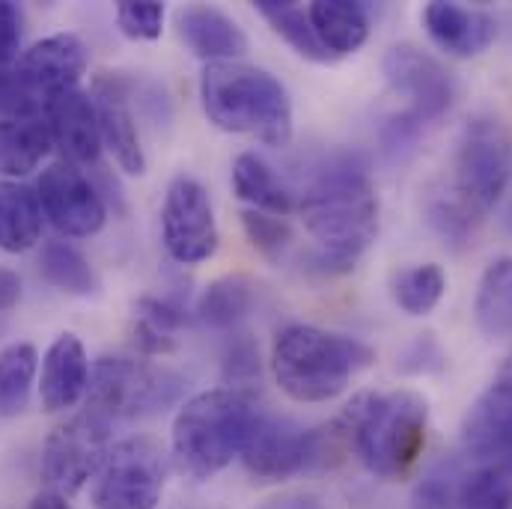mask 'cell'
I'll use <instances>...</instances> for the list:
<instances>
[{"instance_id":"obj_1","label":"cell","mask_w":512,"mask_h":509,"mask_svg":"<svg viewBox=\"0 0 512 509\" xmlns=\"http://www.w3.org/2000/svg\"><path fill=\"white\" fill-rule=\"evenodd\" d=\"M298 212L316 242L310 256L322 274H346L376 242L379 197L364 170L337 164L325 170L301 197Z\"/></svg>"},{"instance_id":"obj_2","label":"cell","mask_w":512,"mask_h":509,"mask_svg":"<svg viewBox=\"0 0 512 509\" xmlns=\"http://www.w3.org/2000/svg\"><path fill=\"white\" fill-rule=\"evenodd\" d=\"M426 420L429 405L414 390L358 393L340 411L352 453L382 480H405L411 474L426 447Z\"/></svg>"},{"instance_id":"obj_3","label":"cell","mask_w":512,"mask_h":509,"mask_svg":"<svg viewBox=\"0 0 512 509\" xmlns=\"http://www.w3.org/2000/svg\"><path fill=\"white\" fill-rule=\"evenodd\" d=\"M256 420L259 408L245 390H203L191 396L173 417V456L191 477L212 480L245 453Z\"/></svg>"},{"instance_id":"obj_4","label":"cell","mask_w":512,"mask_h":509,"mask_svg":"<svg viewBox=\"0 0 512 509\" xmlns=\"http://www.w3.org/2000/svg\"><path fill=\"white\" fill-rule=\"evenodd\" d=\"M376 361V352L346 334L316 325H289L271 349V370L280 390L295 402H331Z\"/></svg>"},{"instance_id":"obj_5","label":"cell","mask_w":512,"mask_h":509,"mask_svg":"<svg viewBox=\"0 0 512 509\" xmlns=\"http://www.w3.org/2000/svg\"><path fill=\"white\" fill-rule=\"evenodd\" d=\"M200 102L212 126L251 134L268 146L292 137V102L286 87L265 69L248 63H209L200 75Z\"/></svg>"},{"instance_id":"obj_6","label":"cell","mask_w":512,"mask_h":509,"mask_svg":"<svg viewBox=\"0 0 512 509\" xmlns=\"http://www.w3.org/2000/svg\"><path fill=\"white\" fill-rule=\"evenodd\" d=\"M512 185V128L489 114L468 120L453 161V194L474 212H489Z\"/></svg>"},{"instance_id":"obj_7","label":"cell","mask_w":512,"mask_h":509,"mask_svg":"<svg viewBox=\"0 0 512 509\" xmlns=\"http://www.w3.org/2000/svg\"><path fill=\"white\" fill-rule=\"evenodd\" d=\"M185 382L164 370L131 358H99L90 370V402L105 420H137L170 408Z\"/></svg>"},{"instance_id":"obj_8","label":"cell","mask_w":512,"mask_h":509,"mask_svg":"<svg viewBox=\"0 0 512 509\" xmlns=\"http://www.w3.org/2000/svg\"><path fill=\"white\" fill-rule=\"evenodd\" d=\"M167 483V459L158 441L131 435L117 441L93 483L96 509H155Z\"/></svg>"},{"instance_id":"obj_9","label":"cell","mask_w":512,"mask_h":509,"mask_svg":"<svg viewBox=\"0 0 512 509\" xmlns=\"http://www.w3.org/2000/svg\"><path fill=\"white\" fill-rule=\"evenodd\" d=\"M111 447V420L93 408L60 423L42 447V480L48 486L45 492L69 501L90 480H96Z\"/></svg>"},{"instance_id":"obj_10","label":"cell","mask_w":512,"mask_h":509,"mask_svg":"<svg viewBox=\"0 0 512 509\" xmlns=\"http://www.w3.org/2000/svg\"><path fill=\"white\" fill-rule=\"evenodd\" d=\"M161 239L167 254L182 265L206 262L218 251V224L209 191L194 179L179 173L164 194L161 206Z\"/></svg>"},{"instance_id":"obj_11","label":"cell","mask_w":512,"mask_h":509,"mask_svg":"<svg viewBox=\"0 0 512 509\" xmlns=\"http://www.w3.org/2000/svg\"><path fill=\"white\" fill-rule=\"evenodd\" d=\"M36 197H39L42 215L51 221V227L69 239L96 236L108 221L105 200L96 191V185L90 182V176L63 158L42 170Z\"/></svg>"},{"instance_id":"obj_12","label":"cell","mask_w":512,"mask_h":509,"mask_svg":"<svg viewBox=\"0 0 512 509\" xmlns=\"http://www.w3.org/2000/svg\"><path fill=\"white\" fill-rule=\"evenodd\" d=\"M242 462L259 480H289L301 471L322 468L319 435L316 429L295 426L289 417L259 411Z\"/></svg>"},{"instance_id":"obj_13","label":"cell","mask_w":512,"mask_h":509,"mask_svg":"<svg viewBox=\"0 0 512 509\" xmlns=\"http://www.w3.org/2000/svg\"><path fill=\"white\" fill-rule=\"evenodd\" d=\"M87 45L75 33H54L33 42L15 63V81L45 111L57 96L78 90L87 72Z\"/></svg>"},{"instance_id":"obj_14","label":"cell","mask_w":512,"mask_h":509,"mask_svg":"<svg viewBox=\"0 0 512 509\" xmlns=\"http://www.w3.org/2000/svg\"><path fill=\"white\" fill-rule=\"evenodd\" d=\"M384 81L393 93L408 99V114L420 123L444 117L453 105L456 87L450 72L417 45H393L384 54Z\"/></svg>"},{"instance_id":"obj_15","label":"cell","mask_w":512,"mask_h":509,"mask_svg":"<svg viewBox=\"0 0 512 509\" xmlns=\"http://www.w3.org/2000/svg\"><path fill=\"white\" fill-rule=\"evenodd\" d=\"M462 450L477 465L512 471V382L486 387L462 420Z\"/></svg>"},{"instance_id":"obj_16","label":"cell","mask_w":512,"mask_h":509,"mask_svg":"<svg viewBox=\"0 0 512 509\" xmlns=\"http://www.w3.org/2000/svg\"><path fill=\"white\" fill-rule=\"evenodd\" d=\"M128 99H131V81L126 75L102 72L93 81V105L99 117L102 146L111 149L120 170H126L128 176H140L146 173V155L140 146V134H137L134 114L128 108Z\"/></svg>"},{"instance_id":"obj_17","label":"cell","mask_w":512,"mask_h":509,"mask_svg":"<svg viewBox=\"0 0 512 509\" xmlns=\"http://www.w3.org/2000/svg\"><path fill=\"white\" fill-rule=\"evenodd\" d=\"M423 27L429 39L450 57L471 60L480 57L498 36V21L486 9L459 3H429L423 9Z\"/></svg>"},{"instance_id":"obj_18","label":"cell","mask_w":512,"mask_h":509,"mask_svg":"<svg viewBox=\"0 0 512 509\" xmlns=\"http://www.w3.org/2000/svg\"><path fill=\"white\" fill-rule=\"evenodd\" d=\"M45 120L51 128L54 146H60L63 161L69 164H96L102 152V131L93 96L72 90L45 105Z\"/></svg>"},{"instance_id":"obj_19","label":"cell","mask_w":512,"mask_h":509,"mask_svg":"<svg viewBox=\"0 0 512 509\" xmlns=\"http://www.w3.org/2000/svg\"><path fill=\"white\" fill-rule=\"evenodd\" d=\"M176 27L182 42L194 51V57L209 63H236L248 51L245 30L215 6H185L176 15Z\"/></svg>"},{"instance_id":"obj_20","label":"cell","mask_w":512,"mask_h":509,"mask_svg":"<svg viewBox=\"0 0 512 509\" xmlns=\"http://www.w3.org/2000/svg\"><path fill=\"white\" fill-rule=\"evenodd\" d=\"M87 390H90L87 349L75 334H60L42 358V379H39L42 405L45 411H66L78 405Z\"/></svg>"},{"instance_id":"obj_21","label":"cell","mask_w":512,"mask_h":509,"mask_svg":"<svg viewBox=\"0 0 512 509\" xmlns=\"http://www.w3.org/2000/svg\"><path fill=\"white\" fill-rule=\"evenodd\" d=\"M54 137L48 120L39 114L0 117V173L12 179L30 176L51 152Z\"/></svg>"},{"instance_id":"obj_22","label":"cell","mask_w":512,"mask_h":509,"mask_svg":"<svg viewBox=\"0 0 512 509\" xmlns=\"http://www.w3.org/2000/svg\"><path fill=\"white\" fill-rule=\"evenodd\" d=\"M310 24L331 57L355 54L370 36V15L352 0H316L307 6Z\"/></svg>"},{"instance_id":"obj_23","label":"cell","mask_w":512,"mask_h":509,"mask_svg":"<svg viewBox=\"0 0 512 509\" xmlns=\"http://www.w3.org/2000/svg\"><path fill=\"white\" fill-rule=\"evenodd\" d=\"M42 236V206L30 185L0 182V251L24 254Z\"/></svg>"},{"instance_id":"obj_24","label":"cell","mask_w":512,"mask_h":509,"mask_svg":"<svg viewBox=\"0 0 512 509\" xmlns=\"http://www.w3.org/2000/svg\"><path fill=\"white\" fill-rule=\"evenodd\" d=\"M474 319L477 328L492 340L512 334V256H501L486 265L474 298Z\"/></svg>"},{"instance_id":"obj_25","label":"cell","mask_w":512,"mask_h":509,"mask_svg":"<svg viewBox=\"0 0 512 509\" xmlns=\"http://www.w3.org/2000/svg\"><path fill=\"white\" fill-rule=\"evenodd\" d=\"M233 191L239 200L251 203V209L286 218L295 209L292 194L286 185L277 179V173L256 155V152H242L233 164Z\"/></svg>"},{"instance_id":"obj_26","label":"cell","mask_w":512,"mask_h":509,"mask_svg":"<svg viewBox=\"0 0 512 509\" xmlns=\"http://www.w3.org/2000/svg\"><path fill=\"white\" fill-rule=\"evenodd\" d=\"M254 301V280L245 274H227L206 286V292L197 301V316L209 328L227 331V328H236L254 310Z\"/></svg>"},{"instance_id":"obj_27","label":"cell","mask_w":512,"mask_h":509,"mask_svg":"<svg viewBox=\"0 0 512 509\" xmlns=\"http://www.w3.org/2000/svg\"><path fill=\"white\" fill-rule=\"evenodd\" d=\"M39 274L66 295H96L99 277L90 265V259L69 242H45L39 254Z\"/></svg>"},{"instance_id":"obj_28","label":"cell","mask_w":512,"mask_h":509,"mask_svg":"<svg viewBox=\"0 0 512 509\" xmlns=\"http://www.w3.org/2000/svg\"><path fill=\"white\" fill-rule=\"evenodd\" d=\"M256 9H259V15L271 24V30H274L277 36H283L286 45H289L295 54H301L304 60H313V63H328V60H334V57L322 48V42H319V36H316V30H313V24H310L307 9H301V6H295V3H286V0H256Z\"/></svg>"},{"instance_id":"obj_29","label":"cell","mask_w":512,"mask_h":509,"mask_svg":"<svg viewBox=\"0 0 512 509\" xmlns=\"http://www.w3.org/2000/svg\"><path fill=\"white\" fill-rule=\"evenodd\" d=\"M134 340L146 355H167L176 349L173 331L188 325V313L164 298H140L134 307Z\"/></svg>"},{"instance_id":"obj_30","label":"cell","mask_w":512,"mask_h":509,"mask_svg":"<svg viewBox=\"0 0 512 509\" xmlns=\"http://www.w3.org/2000/svg\"><path fill=\"white\" fill-rule=\"evenodd\" d=\"M39 355L33 343H9L0 352V417H15L27 408Z\"/></svg>"},{"instance_id":"obj_31","label":"cell","mask_w":512,"mask_h":509,"mask_svg":"<svg viewBox=\"0 0 512 509\" xmlns=\"http://www.w3.org/2000/svg\"><path fill=\"white\" fill-rule=\"evenodd\" d=\"M447 292V274L435 262L411 265L402 268L393 277V301L408 313V316H426L432 313Z\"/></svg>"},{"instance_id":"obj_32","label":"cell","mask_w":512,"mask_h":509,"mask_svg":"<svg viewBox=\"0 0 512 509\" xmlns=\"http://www.w3.org/2000/svg\"><path fill=\"white\" fill-rule=\"evenodd\" d=\"M459 509H512V471L480 465L456 489Z\"/></svg>"},{"instance_id":"obj_33","label":"cell","mask_w":512,"mask_h":509,"mask_svg":"<svg viewBox=\"0 0 512 509\" xmlns=\"http://www.w3.org/2000/svg\"><path fill=\"white\" fill-rule=\"evenodd\" d=\"M426 215H429L432 230H435L444 242H450V245L468 242L471 233H474V224H477V218H480V215H474L456 194H444V197L429 200Z\"/></svg>"},{"instance_id":"obj_34","label":"cell","mask_w":512,"mask_h":509,"mask_svg":"<svg viewBox=\"0 0 512 509\" xmlns=\"http://www.w3.org/2000/svg\"><path fill=\"white\" fill-rule=\"evenodd\" d=\"M242 227L248 242L254 245L265 259H280L286 254L289 242H292V230L283 218L259 212V209H245L242 212Z\"/></svg>"},{"instance_id":"obj_35","label":"cell","mask_w":512,"mask_h":509,"mask_svg":"<svg viewBox=\"0 0 512 509\" xmlns=\"http://www.w3.org/2000/svg\"><path fill=\"white\" fill-rule=\"evenodd\" d=\"M117 24L134 42H155L164 30V6L155 0H123L117 3Z\"/></svg>"},{"instance_id":"obj_36","label":"cell","mask_w":512,"mask_h":509,"mask_svg":"<svg viewBox=\"0 0 512 509\" xmlns=\"http://www.w3.org/2000/svg\"><path fill=\"white\" fill-rule=\"evenodd\" d=\"M224 376H227V382L236 384H248L259 379V355H256L251 340L239 337L230 343V349L224 355Z\"/></svg>"},{"instance_id":"obj_37","label":"cell","mask_w":512,"mask_h":509,"mask_svg":"<svg viewBox=\"0 0 512 509\" xmlns=\"http://www.w3.org/2000/svg\"><path fill=\"white\" fill-rule=\"evenodd\" d=\"M411 509H459L456 504V486L447 477L429 474L417 483L411 495Z\"/></svg>"},{"instance_id":"obj_38","label":"cell","mask_w":512,"mask_h":509,"mask_svg":"<svg viewBox=\"0 0 512 509\" xmlns=\"http://www.w3.org/2000/svg\"><path fill=\"white\" fill-rule=\"evenodd\" d=\"M21 48V9L9 0H0V66L15 60Z\"/></svg>"},{"instance_id":"obj_39","label":"cell","mask_w":512,"mask_h":509,"mask_svg":"<svg viewBox=\"0 0 512 509\" xmlns=\"http://www.w3.org/2000/svg\"><path fill=\"white\" fill-rule=\"evenodd\" d=\"M420 126H423V123H420L417 117H411L408 111H405V114H399V117H393V120L384 126V149H387V152L408 149V146L417 140Z\"/></svg>"},{"instance_id":"obj_40","label":"cell","mask_w":512,"mask_h":509,"mask_svg":"<svg viewBox=\"0 0 512 509\" xmlns=\"http://www.w3.org/2000/svg\"><path fill=\"white\" fill-rule=\"evenodd\" d=\"M256 509H325L313 495H304V492H286V495H277L265 504H259Z\"/></svg>"},{"instance_id":"obj_41","label":"cell","mask_w":512,"mask_h":509,"mask_svg":"<svg viewBox=\"0 0 512 509\" xmlns=\"http://www.w3.org/2000/svg\"><path fill=\"white\" fill-rule=\"evenodd\" d=\"M21 298V280L15 271L0 268V313H9Z\"/></svg>"},{"instance_id":"obj_42","label":"cell","mask_w":512,"mask_h":509,"mask_svg":"<svg viewBox=\"0 0 512 509\" xmlns=\"http://www.w3.org/2000/svg\"><path fill=\"white\" fill-rule=\"evenodd\" d=\"M27 509H72V507H69V501H66V498H60V495H54V492H39V495L30 501V507Z\"/></svg>"}]
</instances>
